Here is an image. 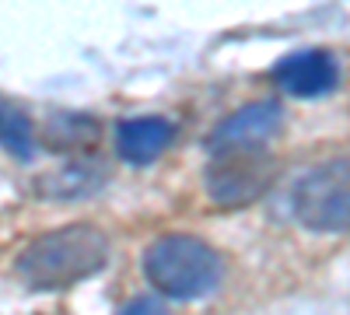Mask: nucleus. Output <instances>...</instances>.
<instances>
[{
    "label": "nucleus",
    "instance_id": "f257e3e1",
    "mask_svg": "<svg viewBox=\"0 0 350 315\" xmlns=\"http://www.w3.org/2000/svg\"><path fill=\"white\" fill-rule=\"evenodd\" d=\"M105 260H109V238L95 224H67L28 242L18 256L14 270L28 288L60 291L98 273Z\"/></svg>",
    "mask_w": 350,
    "mask_h": 315
},
{
    "label": "nucleus",
    "instance_id": "f03ea898",
    "mask_svg": "<svg viewBox=\"0 0 350 315\" xmlns=\"http://www.w3.org/2000/svg\"><path fill=\"white\" fill-rule=\"evenodd\" d=\"M144 273L175 301H193L217 288L221 256L193 235H161L144 252Z\"/></svg>",
    "mask_w": 350,
    "mask_h": 315
},
{
    "label": "nucleus",
    "instance_id": "7ed1b4c3",
    "mask_svg": "<svg viewBox=\"0 0 350 315\" xmlns=\"http://www.w3.org/2000/svg\"><path fill=\"white\" fill-rule=\"evenodd\" d=\"M295 214L312 232H350V154L308 168L295 186Z\"/></svg>",
    "mask_w": 350,
    "mask_h": 315
},
{
    "label": "nucleus",
    "instance_id": "20e7f679",
    "mask_svg": "<svg viewBox=\"0 0 350 315\" xmlns=\"http://www.w3.org/2000/svg\"><path fill=\"white\" fill-rule=\"evenodd\" d=\"M273 176L277 161L267 151L259 148L221 151L207 165V193L217 207H245L270 189Z\"/></svg>",
    "mask_w": 350,
    "mask_h": 315
},
{
    "label": "nucleus",
    "instance_id": "39448f33",
    "mask_svg": "<svg viewBox=\"0 0 350 315\" xmlns=\"http://www.w3.org/2000/svg\"><path fill=\"white\" fill-rule=\"evenodd\" d=\"M280 120H284V109L280 102L273 98H259L252 105H242L235 109L224 123H217V130L211 133V151L221 154V151H242V148H259L267 137H273L280 130Z\"/></svg>",
    "mask_w": 350,
    "mask_h": 315
},
{
    "label": "nucleus",
    "instance_id": "423d86ee",
    "mask_svg": "<svg viewBox=\"0 0 350 315\" xmlns=\"http://www.w3.org/2000/svg\"><path fill=\"white\" fill-rule=\"evenodd\" d=\"M273 81L287 95L319 98V95L336 88L340 67L333 60V53H326V49H298V53L284 56V60L273 67Z\"/></svg>",
    "mask_w": 350,
    "mask_h": 315
},
{
    "label": "nucleus",
    "instance_id": "0eeeda50",
    "mask_svg": "<svg viewBox=\"0 0 350 315\" xmlns=\"http://www.w3.org/2000/svg\"><path fill=\"white\" fill-rule=\"evenodd\" d=\"M175 137V126L161 116H144V120H123L116 126V151L130 165H148L154 161Z\"/></svg>",
    "mask_w": 350,
    "mask_h": 315
},
{
    "label": "nucleus",
    "instance_id": "6e6552de",
    "mask_svg": "<svg viewBox=\"0 0 350 315\" xmlns=\"http://www.w3.org/2000/svg\"><path fill=\"white\" fill-rule=\"evenodd\" d=\"M46 144L53 151H92L98 144V123L92 116H77V112H56V116H49L46 130Z\"/></svg>",
    "mask_w": 350,
    "mask_h": 315
},
{
    "label": "nucleus",
    "instance_id": "1a4fd4ad",
    "mask_svg": "<svg viewBox=\"0 0 350 315\" xmlns=\"http://www.w3.org/2000/svg\"><path fill=\"white\" fill-rule=\"evenodd\" d=\"M0 144H4V151H11L18 161H28L36 154L32 123H28L25 112H18L8 102H0Z\"/></svg>",
    "mask_w": 350,
    "mask_h": 315
},
{
    "label": "nucleus",
    "instance_id": "9d476101",
    "mask_svg": "<svg viewBox=\"0 0 350 315\" xmlns=\"http://www.w3.org/2000/svg\"><path fill=\"white\" fill-rule=\"evenodd\" d=\"M102 182V176L95 168H64V172H56L53 182H39L42 193L49 196H84V193H92L95 186Z\"/></svg>",
    "mask_w": 350,
    "mask_h": 315
},
{
    "label": "nucleus",
    "instance_id": "9b49d317",
    "mask_svg": "<svg viewBox=\"0 0 350 315\" xmlns=\"http://www.w3.org/2000/svg\"><path fill=\"white\" fill-rule=\"evenodd\" d=\"M120 315H168V312H165V305L154 301V298H137V301H130Z\"/></svg>",
    "mask_w": 350,
    "mask_h": 315
}]
</instances>
